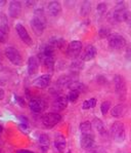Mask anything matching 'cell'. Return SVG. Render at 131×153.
<instances>
[{
  "mask_svg": "<svg viewBox=\"0 0 131 153\" xmlns=\"http://www.w3.org/2000/svg\"><path fill=\"white\" fill-rule=\"evenodd\" d=\"M46 27V19L42 9H37L34 13V16L31 20V28L36 35L40 36L43 34Z\"/></svg>",
  "mask_w": 131,
  "mask_h": 153,
  "instance_id": "cell-1",
  "label": "cell"
},
{
  "mask_svg": "<svg viewBox=\"0 0 131 153\" xmlns=\"http://www.w3.org/2000/svg\"><path fill=\"white\" fill-rule=\"evenodd\" d=\"M41 120L45 128H51L54 126H57L58 122H60V120H62V115L58 114L57 112L47 113V114H44L43 116H42Z\"/></svg>",
  "mask_w": 131,
  "mask_h": 153,
  "instance_id": "cell-2",
  "label": "cell"
},
{
  "mask_svg": "<svg viewBox=\"0 0 131 153\" xmlns=\"http://www.w3.org/2000/svg\"><path fill=\"white\" fill-rule=\"evenodd\" d=\"M81 147L88 153H96V146L94 143V137L92 134L90 135H82L80 140Z\"/></svg>",
  "mask_w": 131,
  "mask_h": 153,
  "instance_id": "cell-3",
  "label": "cell"
},
{
  "mask_svg": "<svg viewBox=\"0 0 131 153\" xmlns=\"http://www.w3.org/2000/svg\"><path fill=\"white\" fill-rule=\"evenodd\" d=\"M111 136L116 142H123L125 139V128L122 122H115L111 128Z\"/></svg>",
  "mask_w": 131,
  "mask_h": 153,
  "instance_id": "cell-4",
  "label": "cell"
},
{
  "mask_svg": "<svg viewBox=\"0 0 131 153\" xmlns=\"http://www.w3.org/2000/svg\"><path fill=\"white\" fill-rule=\"evenodd\" d=\"M115 81V88H116V94L118 95L119 99L124 100L126 98V94H127V88H126V82L125 79L120 75H116L114 78Z\"/></svg>",
  "mask_w": 131,
  "mask_h": 153,
  "instance_id": "cell-5",
  "label": "cell"
},
{
  "mask_svg": "<svg viewBox=\"0 0 131 153\" xmlns=\"http://www.w3.org/2000/svg\"><path fill=\"white\" fill-rule=\"evenodd\" d=\"M5 56L6 58L15 66H20L23 63V58L21 56L20 51L13 46H8L5 48Z\"/></svg>",
  "mask_w": 131,
  "mask_h": 153,
  "instance_id": "cell-6",
  "label": "cell"
},
{
  "mask_svg": "<svg viewBox=\"0 0 131 153\" xmlns=\"http://www.w3.org/2000/svg\"><path fill=\"white\" fill-rule=\"evenodd\" d=\"M107 41H109L110 48L113 49H121L126 45L125 38L122 35L117 34V33H113V34L110 35V37L107 38Z\"/></svg>",
  "mask_w": 131,
  "mask_h": 153,
  "instance_id": "cell-7",
  "label": "cell"
},
{
  "mask_svg": "<svg viewBox=\"0 0 131 153\" xmlns=\"http://www.w3.org/2000/svg\"><path fill=\"white\" fill-rule=\"evenodd\" d=\"M82 51V42L80 41H72L69 43L67 48V55L72 59H76L80 55Z\"/></svg>",
  "mask_w": 131,
  "mask_h": 153,
  "instance_id": "cell-8",
  "label": "cell"
},
{
  "mask_svg": "<svg viewBox=\"0 0 131 153\" xmlns=\"http://www.w3.org/2000/svg\"><path fill=\"white\" fill-rule=\"evenodd\" d=\"M29 107L31 109V111L34 113H42L47 107V104L44 100L42 99H33L30 101Z\"/></svg>",
  "mask_w": 131,
  "mask_h": 153,
  "instance_id": "cell-9",
  "label": "cell"
},
{
  "mask_svg": "<svg viewBox=\"0 0 131 153\" xmlns=\"http://www.w3.org/2000/svg\"><path fill=\"white\" fill-rule=\"evenodd\" d=\"M15 31H16V33H18V36H20V38L22 39V41H24L26 44H28V45H32L33 44L32 38H31V36L29 35L27 29H26L24 26H23L22 24H16Z\"/></svg>",
  "mask_w": 131,
  "mask_h": 153,
  "instance_id": "cell-10",
  "label": "cell"
},
{
  "mask_svg": "<svg viewBox=\"0 0 131 153\" xmlns=\"http://www.w3.org/2000/svg\"><path fill=\"white\" fill-rule=\"evenodd\" d=\"M22 13V4L20 1H10L8 6V15L11 18H18Z\"/></svg>",
  "mask_w": 131,
  "mask_h": 153,
  "instance_id": "cell-11",
  "label": "cell"
},
{
  "mask_svg": "<svg viewBox=\"0 0 131 153\" xmlns=\"http://www.w3.org/2000/svg\"><path fill=\"white\" fill-rule=\"evenodd\" d=\"M68 98L65 97V96H58V97L55 98V100L53 101L52 103V108L54 111H63L67 108L68 106Z\"/></svg>",
  "mask_w": 131,
  "mask_h": 153,
  "instance_id": "cell-12",
  "label": "cell"
},
{
  "mask_svg": "<svg viewBox=\"0 0 131 153\" xmlns=\"http://www.w3.org/2000/svg\"><path fill=\"white\" fill-rule=\"evenodd\" d=\"M96 56V49L93 45H87L85 48H84L83 53H82V56H81V60L86 62V61H91L92 59L95 58Z\"/></svg>",
  "mask_w": 131,
  "mask_h": 153,
  "instance_id": "cell-13",
  "label": "cell"
},
{
  "mask_svg": "<svg viewBox=\"0 0 131 153\" xmlns=\"http://www.w3.org/2000/svg\"><path fill=\"white\" fill-rule=\"evenodd\" d=\"M39 70V60L36 56H30L28 60V73L29 75H35Z\"/></svg>",
  "mask_w": 131,
  "mask_h": 153,
  "instance_id": "cell-14",
  "label": "cell"
},
{
  "mask_svg": "<svg viewBox=\"0 0 131 153\" xmlns=\"http://www.w3.org/2000/svg\"><path fill=\"white\" fill-rule=\"evenodd\" d=\"M50 81H51V76L49 74H45V75H41L40 77L35 79L34 84L40 88H45L50 84Z\"/></svg>",
  "mask_w": 131,
  "mask_h": 153,
  "instance_id": "cell-15",
  "label": "cell"
},
{
  "mask_svg": "<svg viewBox=\"0 0 131 153\" xmlns=\"http://www.w3.org/2000/svg\"><path fill=\"white\" fill-rule=\"evenodd\" d=\"M47 9H48V13L50 16H57L60 13H62V5H60V3L58 1H51L48 3Z\"/></svg>",
  "mask_w": 131,
  "mask_h": 153,
  "instance_id": "cell-16",
  "label": "cell"
},
{
  "mask_svg": "<svg viewBox=\"0 0 131 153\" xmlns=\"http://www.w3.org/2000/svg\"><path fill=\"white\" fill-rule=\"evenodd\" d=\"M54 146L57 149L58 152L63 153L66 149V146H67V141H66V138L60 134H57L55 136V140H54Z\"/></svg>",
  "mask_w": 131,
  "mask_h": 153,
  "instance_id": "cell-17",
  "label": "cell"
},
{
  "mask_svg": "<svg viewBox=\"0 0 131 153\" xmlns=\"http://www.w3.org/2000/svg\"><path fill=\"white\" fill-rule=\"evenodd\" d=\"M39 59L42 60V62L44 63L45 67L47 68L48 70L52 71L53 68H54V58H53V56H41V55H39Z\"/></svg>",
  "mask_w": 131,
  "mask_h": 153,
  "instance_id": "cell-18",
  "label": "cell"
},
{
  "mask_svg": "<svg viewBox=\"0 0 131 153\" xmlns=\"http://www.w3.org/2000/svg\"><path fill=\"white\" fill-rule=\"evenodd\" d=\"M39 144H40V147L42 149V151H47L49 145H50V139H49L48 135L46 134H41L39 136Z\"/></svg>",
  "mask_w": 131,
  "mask_h": 153,
  "instance_id": "cell-19",
  "label": "cell"
},
{
  "mask_svg": "<svg viewBox=\"0 0 131 153\" xmlns=\"http://www.w3.org/2000/svg\"><path fill=\"white\" fill-rule=\"evenodd\" d=\"M0 31L6 33V34H8V32H9L7 16L4 15L3 13H0Z\"/></svg>",
  "mask_w": 131,
  "mask_h": 153,
  "instance_id": "cell-20",
  "label": "cell"
},
{
  "mask_svg": "<svg viewBox=\"0 0 131 153\" xmlns=\"http://www.w3.org/2000/svg\"><path fill=\"white\" fill-rule=\"evenodd\" d=\"M71 91H78L79 94L83 93V91H86V86L84 85L83 83H81V82L79 81H73L71 82V83L69 84V86H68Z\"/></svg>",
  "mask_w": 131,
  "mask_h": 153,
  "instance_id": "cell-21",
  "label": "cell"
},
{
  "mask_svg": "<svg viewBox=\"0 0 131 153\" xmlns=\"http://www.w3.org/2000/svg\"><path fill=\"white\" fill-rule=\"evenodd\" d=\"M80 131L82 135H90L92 134V123L89 121H83L80 124Z\"/></svg>",
  "mask_w": 131,
  "mask_h": 153,
  "instance_id": "cell-22",
  "label": "cell"
},
{
  "mask_svg": "<svg viewBox=\"0 0 131 153\" xmlns=\"http://www.w3.org/2000/svg\"><path fill=\"white\" fill-rule=\"evenodd\" d=\"M92 126L94 128L95 131H97L99 134H105L106 133V128H105L104 122L100 120L99 118H94L92 120Z\"/></svg>",
  "mask_w": 131,
  "mask_h": 153,
  "instance_id": "cell-23",
  "label": "cell"
},
{
  "mask_svg": "<svg viewBox=\"0 0 131 153\" xmlns=\"http://www.w3.org/2000/svg\"><path fill=\"white\" fill-rule=\"evenodd\" d=\"M124 112H125L124 105L119 104V105L115 106L113 109H112L111 114H112V116H114V117H121L124 114Z\"/></svg>",
  "mask_w": 131,
  "mask_h": 153,
  "instance_id": "cell-24",
  "label": "cell"
},
{
  "mask_svg": "<svg viewBox=\"0 0 131 153\" xmlns=\"http://www.w3.org/2000/svg\"><path fill=\"white\" fill-rule=\"evenodd\" d=\"M75 80H73L71 75H64V76L60 77L57 80V84L60 86H69V84L71 82H73Z\"/></svg>",
  "mask_w": 131,
  "mask_h": 153,
  "instance_id": "cell-25",
  "label": "cell"
},
{
  "mask_svg": "<svg viewBox=\"0 0 131 153\" xmlns=\"http://www.w3.org/2000/svg\"><path fill=\"white\" fill-rule=\"evenodd\" d=\"M91 10V2L90 1H84L81 5V9H80V13H81V16H86L89 15Z\"/></svg>",
  "mask_w": 131,
  "mask_h": 153,
  "instance_id": "cell-26",
  "label": "cell"
},
{
  "mask_svg": "<svg viewBox=\"0 0 131 153\" xmlns=\"http://www.w3.org/2000/svg\"><path fill=\"white\" fill-rule=\"evenodd\" d=\"M96 99L94 98H91L89 100H86L83 102V104H82V108H83L84 110L86 109H91V108H94L95 105H96Z\"/></svg>",
  "mask_w": 131,
  "mask_h": 153,
  "instance_id": "cell-27",
  "label": "cell"
},
{
  "mask_svg": "<svg viewBox=\"0 0 131 153\" xmlns=\"http://www.w3.org/2000/svg\"><path fill=\"white\" fill-rule=\"evenodd\" d=\"M71 69L74 72L80 71L81 69H83V61L81 60V61H75V62H73L71 65Z\"/></svg>",
  "mask_w": 131,
  "mask_h": 153,
  "instance_id": "cell-28",
  "label": "cell"
},
{
  "mask_svg": "<svg viewBox=\"0 0 131 153\" xmlns=\"http://www.w3.org/2000/svg\"><path fill=\"white\" fill-rule=\"evenodd\" d=\"M79 95H80V94H79L78 91H70V93L68 94L67 98H68V100H69L70 102L74 103V102H76V101L78 100Z\"/></svg>",
  "mask_w": 131,
  "mask_h": 153,
  "instance_id": "cell-29",
  "label": "cell"
},
{
  "mask_svg": "<svg viewBox=\"0 0 131 153\" xmlns=\"http://www.w3.org/2000/svg\"><path fill=\"white\" fill-rule=\"evenodd\" d=\"M111 34H112L111 31H110V29H107V28H102V29L98 31V35H99L100 38H109Z\"/></svg>",
  "mask_w": 131,
  "mask_h": 153,
  "instance_id": "cell-30",
  "label": "cell"
},
{
  "mask_svg": "<svg viewBox=\"0 0 131 153\" xmlns=\"http://www.w3.org/2000/svg\"><path fill=\"white\" fill-rule=\"evenodd\" d=\"M110 108H111V103L109 102V101H107V102H104L100 106V111L104 115H106L107 112H109Z\"/></svg>",
  "mask_w": 131,
  "mask_h": 153,
  "instance_id": "cell-31",
  "label": "cell"
},
{
  "mask_svg": "<svg viewBox=\"0 0 131 153\" xmlns=\"http://www.w3.org/2000/svg\"><path fill=\"white\" fill-rule=\"evenodd\" d=\"M97 13H99V15H105L107 11V4L104 3V2H102V3H99L97 5Z\"/></svg>",
  "mask_w": 131,
  "mask_h": 153,
  "instance_id": "cell-32",
  "label": "cell"
},
{
  "mask_svg": "<svg viewBox=\"0 0 131 153\" xmlns=\"http://www.w3.org/2000/svg\"><path fill=\"white\" fill-rule=\"evenodd\" d=\"M15 102L21 106V107H25L26 106L25 100L22 97H20V96H15Z\"/></svg>",
  "mask_w": 131,
  "mask_h": 153,
  "instance_id": "cell-33",
  "label": "cell"
},
{
  "mask_svg": "<svg viewBox=\"0 0 131 153\" xmlns=\"http://www.w3.org/2000/svg\"><path fill=\"white\" fill-rule=\"evenodd\" d=\"M7 35L8 34H6V33L0 31V42H1V43H4V42L6 41V39H7Z\"/></svg>",
  "mask_w": 131,
  "mask_h": 153,
  "instance_id": "cell-34",
  "label": "cell"
},
{
  "mask_svg": "<svg viewBox=\"0 0 131 153\" xmlns=\"http://www.w3.org/2000/svg\"><path fill=\"white\" fill-rule=\"evenodd\" d=\"M124 22H126L128 25H131V13H130V11L127 10L126 16H125V21H124Z\"/></svg>",
  "mask_w": 131,
  "mask_h": 153,
  "instance_id": "cell-35",
  "label": "cell"
},
{
  "mask_svg": "<svg viewBox=\"0 0 131 153\" xmlns=\"http://www.w3.org/2000/svg\"><path fill=\"white\" fill-rule=\"evenodd\" d=\"M16 153H34L33 151H30V150H26V149H21V150H18Z\"/></svg>",
  "mask_w": 131,
  "mask_h": 153,
  "instance_id": "cell-36",
  "label": "cell"
},
{
  "mask_svg": "<svg viewBox=\"0 0 131 153\" xmlns=\"http://www.w3.org/2000/svg\"><path fill=\"white\" fill-rule=\"evenodd\" d=\"M4 96H5V93H4V91L2 88H0V101L3 100L4 99Z\"/></svg>",
  "mask_w": 131,
  "mask_h": 153,
  "instance_id": "cell-37",
  "label": "cell"
},
{
  "mask_svg": "<svg viewBox=\"0 0 131 153\" xmlns=\"http://www.w3.org/2000/svg\"><path fill=\"white\" fill-rule=\"evenodd\" d=\"M3 69H4L3 65H2V64H1V62H0V72H1V71H3Z\"/></svg>",
  "mask_w": 131,
  "mask_h": 153,
  "instance_id": "cell-38",
  "label": "cell"
},
{
  "mask_svg": "<svg viewBox=\"0 0 131 153\" xmlns=\"http://www.w3.org/2000/svg\"><path fill=\"white\" fill-rule=\"evenodd\" d=\"M4 4H6V1H0V6H3Z\"/></svg>",
  "mask_w": 131,
  "mask_h": 153,
  "instance_id": "cell-39",
  "label": "cell"
},
{
  "mask_svg": "<svg viewBox=\"0 0 131 153\" xmlns=\"http://www.w3.org/2000/svg\"><path fill=\"white\" fill-rule=\"evenodd\" d=\"M2 131H3V128H2L1 123H0V133H2Z\"/></svg>",
  "mask_w": 131,
  "mask_h": 153,
  "instance_id": "cell-40",
  "label": "cell"
},
{
  "mask_svg": "<svg viewBox=\"0 0 131 153\" xmlns=\"http://www.w3.org/2000/svg\"><path fill=\"white\" fill-rule=\"evenodd\" d=\"M68 153H72V152L71 151H68Z\"/></svg>",
  "mask_w": 131,
  "mask_h": 153,
  "instance_id": "cell-41",
  "label": "cell"
}]
</instances>
